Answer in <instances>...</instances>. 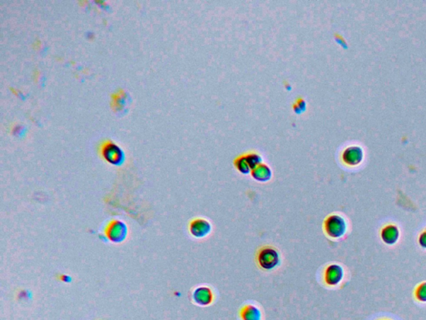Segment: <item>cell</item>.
Wrapping results in <instances>:
<instances>
[{"label": "cell", "instance_id": "cell-1", "mask_svg": "<svg viewBox=\"0 0 426 320\" xmlns=\"http://www.w3.org/2000/svg\"><path fill=\"white\" fill-rule=\"evenodd\" d=\"M281 254L274 246L265 245L260 247L256 253V262L259 269L270 271L281 265Z\"/></svg>", "mask_w": 426, "mask_h": 320}, {"label": "cell", "instance_id": "cell-2", "mask_svg": "<svg viewBox=\"0 0 426 320\" xmlns=\"http://www.w3.org/2000/svg\"><path fill=\"white\" fill-rule=\"evenodd\" d=\"M323 230L329 239L336 240L346 235L347 223L342 216L337 213H332L327 216L323 222Z\"/></svg>", "mask_w": 426, "mask_h": 320}, {"label": "cell", "instance_id": "cell-3", "mask_svg": "<svg viewBox=\"0 0 426 320\" xmlns=\"http://www.w3.org/2000/svg\"><path fill=\"white\" fill-rule=\"evenodd\" d=\"M344 269L337 264L327 265L323 273V280L328 287H337L344 278Z\"/></svg>", "mask_w": 426, "mask_h": 320}, {"label": "cell", "instance_id": "cell-4", "mask_svg": "<svg viewBox=\"0 0 426 320\" xmlns=\"http://www.w3.org/2000/svg\"><path fill=\"white\" fill-rule=\"evenodd\" d=\"M189 232L194 238L203 239L212 232V223L206 218H194L189 223Z\"/></svg>", "mask_w": 426, "mask_h": 320}, {"label": "cell", "instance_id": "cell-5", "mask_svg": "<svg viewBox=\"0 0 426 320\" xmlns=\"http://www.w3.org/2000/svg\"><path fill=\"white\" fill-rule=\"evenodd\" d=\"M192 299L200 306H208L214 301V294L208 286H200L194 290Z\"/></svg>", "mask_w": 426, "mask_h": 320}, {"label": "cell", "instance_id": "cell-6", "mask_svg": "<svg viewBox=\"0 0 426 320\" xmlns=\"http://www.w3.org/2000/svg\"><path fill=\"white\" fill-rule=\"evenodd\" d=\"M400 238V230L397 225H385L380 230V239L387 245H394L397 244Z\"/></svg>", "mask_w": 426, "mask_h": 320}, {"label": "cell", "instance_id": "cell-7", "mask_svg": "<svg viewBox=\"0 0 426 320\" xmlns=\"http://www.w3.org/2000/svg\"><path fill=\"white\" fill-rule=\"evenodd\" d=\"M363 153L362 149L357 147H350L342 154V161L349 166H355L362 163Z\"/></svg>", "mask_w": 426, "mask_h": 320}, {"label": "cell", "instance_id": "cell-8", "mask_svg": "<svg viewBox=\"0 0 426 320\" xmlns=\"http://www.w3.org/2000/svg\"><path fill=\"white\" fill-rule=\"evenodd\" d=\"M240 318L242 320H263V313L256 305L246 304L240 310Z\"/></svg>", "mask_w": 426, "mask_h": 320}, {"label": "cell", "instance_id": "cell-9", "mask_svg": "<svg viewBox=\"0 0 426 320\" xmlns=\"http://www.w3.org/2000/svg\"><path fill=\"white\" fill-rule=\"evenodd\" d=\"M251 175L257 181L267 182L272 178V171L268 165H260L254 169Z\"/></svg>", "mask_w": 426, "mask_h": 320}, {"label": "cell", "instance_id": "cell-10", "mask_svg": "<svg viewBox=\"0 0 426 320\" xmlns=\"http://www.w3.org/2000/svg\"><path fill=\"white\" fill-rule=\"evenodd\" d=\"M234 164H235L236 168L238 169V171L241 172L242 174H248L250 170H251L245 156H241L239 158H236Z\"/></svg>", "mask_w": 426, "mask_h": 320}, {"label": "cell", "instance_id": "cell-11", "mask_svg": "<svg viewBox=\"0 0 426 320\" xmlns=\"http://www.w3.org/2000/svg\"><path fill=\"white\" fill-rule=\"evenodd\" d=\"M414 295L416 300L421 303H426V282H422L415 288Z\"/></svg>", "mask_w": 426, "mask_h": 320}, {"label": "cell", "instance_id": "cell-12", "mask_svg": "<svg viewBox=\"0 0 426 320\" xmlns=\"http://www.w3.org/2000/svg\"><path fill=\"white\" fill-rule=\"evenodd\" d=\"M109 234L110 235H113V239H122V237H121V235L122 234H125V229L124 227H122V226H120L119 225H113L112 227L110 228V230H109Z\"/></svg>", "mask_w": 426, "mask_h": 320}, {"label": "cell", "instance_id": "cell-13", "mask_svg": "<svg viewBox=\"0 0 426 320\" xmlns=\"http://www.w3.org/2000/svg\"><path fill=\"white\" fill-rule=\"evenodd\" d=\"M418 243L419 246L423 248H426V230L419 235V239H418Z\"/></svg>", "mask_w": 426, "mask_h": 320}, {"label": "cell", "instance_id": "cell-14", "mask_svg": "<svg viewBox=\"0 0 426 320\" xmlns=\"http://www.w3.org/2000/svg\"><path fill=\"white\" fill-rule=\"evenodd\" d=\"M382 320H386V319H382Z\"/></svg>", "mask_w": 426, "mask_h": 320}]
</instances>
